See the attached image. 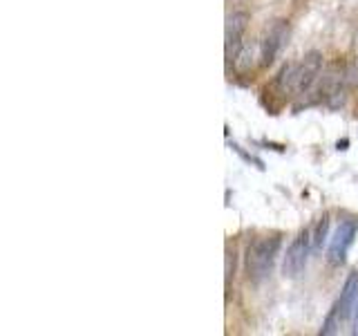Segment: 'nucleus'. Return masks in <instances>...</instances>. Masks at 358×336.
Instances as JSON below:
<instances>
[{"mask_svg": "<svg viewBox=\"0 0 358 336\" xmlns=\"http://www.w3.org/2000/svg\"><path fill=\"white\" fill-rule=\"evenodd\" d=\"M356 222L354 220H345L338 224V229L331 235L329 240V249H327V260L334 265V267H341L347 258V251H350V246L354 244V238H356Z\"/></svg>", "mask_w": 358, "mask_h": 336, "instance_id": "6", "label": "nucleus"}, {"mask_svg": "<svg viewBox=\"0 0 358 336\" xmlns=\"http://www.w3.org/2000/svg\"><path fill=\"white\" fill-rule=\"evenodd\" d=\"M233 272H235V249L231 251H227V280H231V276H233Z\"/></svg>", "mask_w": 358, "mask_h": 336, "instance_id": "10", "label": "nucleus"}, {"mask_svg": "<svg viewBox=\"0 0 358 336\" xmlns=\"http://www.w3.org/2000/svg\"><path fill=\"white\" fill-rule=\"evenodd\" d=\"M347 67L343 61H334L327 65V70L320 76V88L318 92L322 99L329 101V106H338L345 94V85H347Z\"/></svg>", "mask_w": 358, "mask_h": 336, "instance_id": "3", "label": "nucleus"}, {"mask_svg": "<svg viewBox=\"0 0 358 336\" xmlns=\"http://www.w3.org/2000/svg\"><path fill=\"white\" fill-rule=\"evenodd\" d=\"M246 27H249V14H246V11H233L227 20V41H224V50H227L229 63H235L240 59Z\"/></svg>", "mask_w": 358, "mask_h": 336, "instance_id": "7", "label": "nucleus"}, {"mask_svg": "<svg viewBox=\"0 0 358 336\" xmlns=\"http://www.w3.org/2000/svg\"><path fill=\"white\" fill-rule=\"evenodd\" d=\"M327 235H329V218L322 216L320 222L316 224V233H313V249H320V246L327 242Z\"/></svg>", "mask_w": 358, "mask_h": 336, "instance_id": "9", "label": "nucleus"}, {"mask_svg": "<svg viewBox=\"0 0 358 336\" xmlns=\"http://www.w3.org/2000/svg\"><path fill=\"white\" fill-rule=\"evenodd\" d=\"M309 251H311V233L309 231H300L294 242L289 244V249L285 253V262H282V272L287 278H298L305 272L307 260H309Z\"/></svg>", "mask_w": 358, "mask_h": 336, "instance_id": "4", "label": "nucleus"}, {"mask_svg": "<svg viewBox=\"0 0 358 336\" xmlns=\"http://www.w3.org/2000/svg\"><path fill=\"white\" fill-rule=\"evenodd\" d=\"M280 244H282V238H280L278 233L262 235V238H255L249 244L244 267H246V276H249L251 283H262V280L273 272Z\"/></svg>", "mask_w": 358, "mask_h": 336, "instance_id": "1", "label": "nucleus"}, {"mask_svg": "<svg viewBox=\"0 0 358 336\" xmlns=\"http://www.w3.org/2000/svg\"><path fill=\"white\" fill-rule=\"evenodd\" d=\"M322 72V54L320 52H309L300 63H296L294 70V92L298 94H307L313 88V83L320 78Z\"/></svg>", "mask_w": 358, "mask_h": 336, "instance_id": "5", "label": "nucleus"}, {"mask_svg": "<svg viewBox=\"0 0 358 336\" xmlns=\"http://www.w3.org/2000/svg\"><path fill=\"white\" fill-rule=\"evenodd\" d=\"M358 302V272H352L347 276L345 285L341 289V296L336 300V305L331 307L329 316L324 318L322 328H320V334H334L336 328H341V323L350 318V314L354 312Z\"/></svg>", "mask_w": 358, "mask_h": 336, "instance_id": "2", "label": "nucleus"}, {"mask_svg": "<svg viewBox=\"0 0 358 336\" xmlns=\"http://www.w3.org/2000/svg\"><path fill=\"white\" fill-rule=\"evenodd\" d=\"M356 323H358V309H356Z\"/></svg>", "mask_w": 358, "mask_h": 336, "instance_id": "11", "label": "nucleus"}, {"mask_svg": "<svg viewBox=\"0 0 358 336\" xmlns=\"http://www.w3.org/2000/svg\"><path fill=\"white\" fill-rule=\"evenodd\" d=\"M287 34H289L287 20H275L273 25L264 31V38L260 43V65L262 67L273 63V59L278 56V52L282 50V45L287 41Z\"/></svg>", "mask_w": 358, "mask_h": 336, "instance_id": "8", "label": "nucleus"}]
</instances>
